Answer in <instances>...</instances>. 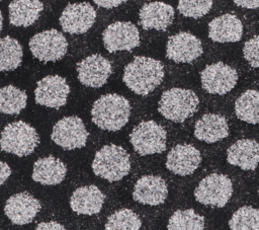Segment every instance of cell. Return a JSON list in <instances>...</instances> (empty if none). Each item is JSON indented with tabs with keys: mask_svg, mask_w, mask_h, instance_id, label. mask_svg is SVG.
Instances as JSON below:
<instances>
[{
	"mask_svg": "<svg viewBox=\"0 0 259 230\" xmlns=\"http://www.w3.org/2000/svg\"><path fill=\"white\" fill-rule=\"evenodd\" d=\"M164 74V66L160 61L138 56L124 67L122 80L134 93L146 96L162 83Z\"/></svg>",
	"mask_w": 259,
	"mask_h": 230,
	"instance_id": "1",
	"label": "cell"
},
{
	"mask_svg": "<svg viewBox=\"0 0 259 230\" xmlns=\"http://www.w3.org/2000/svg\"><path fill=\"white\" fill-rule=\"evenodd\" d=\"M131 116V104L122 95L104 94L92 105V122L101 130L115 132L123 128Z\"/></svg>",
	"mask_w": 259,
	"mask_h": 230,
	"instance_id": "2",
	"label": "cell"
},
{
	"mask_svg": "<svg viewBox=\"0 0 259 230\" xmlns=\"http://www.w3.org/2000/svg\"><path fill=\"white\" fill-rule=\"evenodd\" d=\"M91 166L95 175L109 182H115L128 174L131 170L130 155L121 146L104 145L95 153Z\"/></svg>",
	"mask_w": 259,
	"mask_h": 230,
	"instance_id": "3",
	"label": "cell"
},
{
	"mask_svg": "<svg viewBox=\"0 0 259 230\" xmlns=\"http://www.w3.org/2000/svg\"><path fill=\"white\" fill-rule=\"evenodd\" d=\"M199 99L190 89L173 87L164 91L158 104V111L167 120L183 123L197 110Z\"/></svg>",
	"mask_w": 259,
	"mask_h": 230,
	"instance_id": "4",
	"label": "cell"
},
{
	"mask_svg": "<svg viewBox=\"0 0 259 230\" xmlns=\"http://www.w3.org/2000/svg\"><path fill=\"white\" fill-rule=\"evenodd\" d=\"M39 144L35 129L23 121H16L4 127L0 135V149L3 152L24 157L31 154Z\"/></svg>",
	"mask_w": 259,
	"mask_h": 230,
	"instance_id": "5",
	"label": "cell"
},
{
	"mask_svg": "<svg viewBox=\"0 0 259 230\" xmlns=\"http://www.w3.org/2000/svg\"><path fill=\"white\" fill-rule=\"evenodd\" d=\"M167 133L155 121L141 122L130 134L134 150L141 156L162 153L166 150Z\"/></svg>",
	"mask_w": 259,
	"mask_h": 230,
	"instance_id": "6",
	"label": "cell"
},
{
	"mask_svg": "<svg viewBox=\"0 0 259 230\" xmlns=\"http://www.w3.org/2000/svg\"><path fill=\"white\" fill-rule=\"evenodd\" d=\"M233 194L231 179L225 174L211 173L202 178L194 189L195 200L205 206L223 208Z\"/></svg>",
	"mask_w": 259,
	"mask_h": 230,
	"instance_id": "7",
	"label": "cell"
},
{
	"mask_svg": "<svg viewBox=\"0 0 259 230\" xmlns=\"http://www.w3.org/2000/svg\"><path fill=\"white\" fill-rule=\"evenodd\" d=\"M28 45L32 56L45 63L61 60L68 51L65 35L57 29H48L34 34Z\"/></svg>",
	"mask_w": 259,
	"mask_h": 230,
	"instance_id": "8",
	"label": "cell"
},
{
	"mask_svg": "<svg viewBox=\"0 0 259 230\" xmlns=\"http://www.w3.org/2000/svg\"><path fill=\"white\" fill-rule=\"evenodd\" d=\"M89 133L83 121L76 116L59 120L52 131L51 139L65 150H75L84 147Z\"/></svg>",
	"mask_w": 259,
	"mask_h": 230,
	"instance_id": "9",
	"label": "cell"
},
{
	"mask_svg": "<svg viewBox=\"0 0 259 230\" xmlns=\"http://www.w3.org/2000/svg\"><path fill=\"white\" fill-rule=\"evenodd\" d=\"M200 81L207 93L224 95L237 85L238 73L231 66L218 62L207 65L201 71Z\"/></svg>",
	"mask_w": 259,
	"mask_h": 230,
	"instance_id": "10",
	"label": "cell"
},
{
	"mask_svg": "<svg viewBox=\"0 0 259 230\" xmlns=\"http://www.w3.org/2000/svg\"><path fill=\"white\" fill-rule=\"evenodd\" d=\"M69 94L70 86L64 77L48 75L36 83L34 99L39 105L58 109L67 103Z\"/></svg>",
	"mask_w": 259,
	"mask_h": 230,
	"instance_id": "11",
	"label": "cell"
},
{
	"mask_svg": "<svg viewBox=\"0 0 259 230\" xmlns=\"http://www.w3.org/2000/svg\"><path fill=\"white\" fill-rule=\"evenodd\" d=\"M96 11L88 2L68 4L63 10L59 21L63 31L70 34H82L94 24Z\"/></svg>",
	"mask_w": 259,
	"mask_h": 230,
	"instance_id": "12",
	"label": "cell"
},
{
	"mask_svg": "<svg viewBox=\"0 0 259 230\" xmlns=\"http://www.w3.org/2000/svg\"><path fill=\"white\" fill-rule=\"evenodd\" d=\"M102 40L109 53L132 51L140 45V32L138 27L130 21H116L104 29Z\"/></svg>",
	"mask_w": 259,
	"mask_h": 230,
	"instance_id": "13",
	"label": "cell"
},
{
	"mask_svg": "<svg viewBox=\"0 0 259 230\" xmlns=\"http://www.w3.org/2000/svg\"><path fill=\"white\" fill-rule=\"evenodd\" d=\"M202 53L200 40L186 31L171 35L166 45V57L175 63H191Z\"/></svg>",
	"mask_w": 259,
	"mask_h": 230,
	"instance_id": "14",
	"label": "cell"
},
{
	"mask_svg": "<svg viewBox=\"0 0 259 230\" xmlns=\"http://www.w3.org/2000/svg\"><path fill=\"white\" fill-rule=\"evenodd\" d=\"M76 69L80 83L93 88L103 86L112 72L110 62L98 54L84 58L77 64Z\"/></svg>",
	"mask_w": 259,
	"mask_h": 230,
	"instance_id": "15",
	"label": "cell"
},
{
	"mask_svg": "<svg viewBox=\"0 0 259 230\" xmlns=\"http://www.w3.org/2000/svg\"><path fill=\"white\" fill-rule=\"evenodd\" d=\"M40 203L28 193L12 195L5 203L4 213L15 225H25L33 221L40 211Z\"/></svg>",
	"mask_w": 259,
	"mask_h": 230,
	"instance_id": "16",
	"label": "cell"
},
{
	"mask_svg": "<svg viewBox=\"0 0 259 230\" xmlns=\"http://www.w3.org/2000/svg\"><path fill=\"white\" fill-rule=\"evenodd\" d=\"M201 154L190 144H177L168 153L166 168L180 176L192 174L200 165Z\"/></svg>",
	"mask_w": 259,
	"mask_h": 230,
	"instance_id": "17",
	"label": "cell"
},
{
	"mask_svg": "<svg viewBox=\"0 0 259 230\" xmlns=\"http://www.w3.org/2000/svg\"><path fill=\"white\" fill-rule=\"evenodd\" d=\"M168 196L166 181L158 175H144L138 179L133 191V199L143 205L158 206Z\"/></svg>",
	"mask_w": 259,
	"mask_h": 230,
	"instance_id": "18",
	"label": "cell"
},
{
	"mask_svg": "<svg viewBox=\"0 0 259 230\" xmlns=\"http://www.w3.org/2000/svg\"><path fill=\"white\" fill-rule=\"evenodd\" d=\"M174 9L171 5L155 1L142 6L139 12V24L146 30L155 29L164 31L173 22Z\"/></svg>",
	"mask_w": 259,
	"mask_h": 230,
	"instance_id": "19",
	"label": "cell"
},
{
	"mask_svg": "<svg viewBox=\"0 0 259 230\" xmlns=\"http://www.w3.org/2000/svg\"><path fill=\"white\" fill-rule=\"evenodd\" d=\"M104 194L94 184L80 186L70 198V207L78 215L92 216L98 214L104 204Z\"/></svg>",
	"mask_w": 259,
	"mask_h": 230,
	"instance_id": "20",
	"label": "cell"
},
{
	"mask_svg": "<svg viewBox=\"0 0 259 230\" xmlns=\"http://www.w3.org/2000/svg\"><path fill=\"white\" fill-rule=\"evenodd\" d=\"M229 164L243 170H255L259 164V143L253 139H241L227 150Z\"/></svg>",
	"mask_w": 259,
	"mask_h": 230,
	"instance_id": "21",
	"label": "cell"
},
{
	"mask_svg": "<svg viewBox=\"0 0 259 230\" xmlns=\"http://www.w3.org/2000/svg\"><path fill=\"white\" fill-rule=\"evenodd\" d=\"M194 137L202 142L211 144L229 136V124L225 117L218 113H205L196 121Z\"/></svg>",
	"mask_w": 259,
	"mask_h": 230,
	"instance_id": "22",
	"label": "cell"
},
{
	"mask_svg": "<svg viewBox=\"0 0 259 230\" xmlns=\"http://www.w3.org/2000/svg\"><path fill=\"white\" fill-rule=\"evenodd\" d=\"M243 35V24L234 14L227 13L208 23V37L217 43H236Z\"/></svg>",
	"mask_w": 259,
	"mask_h": 230,
	"instance_id": "23",
	"label": "cell"
},
{
	"mask_svg": "<svg viewBox=\"0 0 259 230\" xmlns=\"http://www.w3.org/2000/svg\"><path fill=\"white\" fill-rule=\"evenodd\" d=\"M67 167L63 161L54 156H48L34 162L31 178L44 185H57L65 179Z\"/></svg>",
	"mask_w": 259,
	"mask_h": 230,
	"instance_id": "24",
	"label": "cell"
},
{
	"mask_svg": "<svg viewBox=\"0 0 259 230\" xmlns=\"http://www.w3.org/2000/svg\"><path fill=\"white\" fill-rule=\"evenodd\" d=\"M42 9L39 0H12L8 6L9 21L14 26L27 27L38 19Z\"/></svg>",
	"mask_w": 259,
	"mask_h": 230,
	"instance_id": "25",
	"label": "cell"
},
{
	"mask_svg": "<svg viewBox=\"0 0 259 230\" xmlns=\"http://www.w3.org/2000/svg\"><path fill=\"white\" fill-rule=\"evenodd\" d=\"M235 113L245 123L259 124V90L249 89L243 92L235 102Z\"/></svg>",
	"mask_w": 259,
	"mask_h": 230,
	"instance_id": "26",
	"label": "cell"
},
{
	"mask_svg": "<svg viewBox=\"0 0 259 230\" xmlns=\"http://www.w3.org/2000/svg\"><path fill=\"white\" fill-rule=\"evenodd\" d=\"M23 50L19 42L9 35L0 37V72L12 71L22 62Z\"/></svg>",
	"mask_w": 259,
	"mask_h": 230,
	"instance_id": "27",
	"label": "cell"
},
{
	"mask_svg": "<svg viewBox=\"0 0 259 230\" xmlns=\"http://www.w3.org/2000/svg\"><path fill=\"white\" fill-rule=\"evenodd\" d=\"M27 95L13 85L0 88V112L6 114H18L25 108Z\"/></svg>",
	"mask_w": 259,
	"mask_h": 230,
	"instance_id": "28",
	"label": "cell"
},
{
	"mask_svg": "<svg viewBox=\"0 0 259 230\" xmlns=\"http://www.w3.org/2000/svg\"><path fill=\"white\" fill-rule=\"evenodd\" d=\"M204 218L192 209L175 211L168 221L169 230H202L204 229Z\"/></svg>",
	"mask_w": 259,
	"mask_h": 230,
	"instance_id": "29",
	"label": "cell"
},
{
	"mask_svg": "<svg viewBox=\"0 0 259 230\" xmlns=\"http://www.w3.org/2000/svg\"><path fill=\"white\" fill-rule=\"evenodd\" d=\"M232 230H259V210L250 206L239 208L229 220Z\"/></svg>",
	"mask_w": 259,
	"mask_h": 230,
	"instance_id": "30",
	"label": "cell"
},
{
	"mask_svg": "<svg viewBox=\"0 0 259 230\" xmlns=\"http://www.w3.org/2000/svg\"><path fill=\"white\" fill-rule=\"evenodd\" d=\"M142 226L140 217L131 209H120L111 214L105 223L106 230H138Z\"/></svg>",
	"mask_w": 259,
	"mask_h": 230,
	"instance_id": "31",
	"label": "cell"
},
{
	"mask_svg": "<svg viewBox=\"0 0 259 230\" xmlns=\"http://www.w3.org/2000/svg\"><path fill=\"white\" fill-rule=\"evenodd\" d=\"M178 11L185 17L200 18L212 7V0H178Z\"/></svg>",
	"mask_w": 259,
	"mask_h": 230,
	"instance_id": "32",
	"label": "cell"
},
{
	"mask_svg": "<svg viewBox=\"0 0 259 230\" xmlns=\"http://www.w3.org/2000/svg\"><path fill=\"white\" fill-rule=\"evenodd\" d=\"M243 56L252 67L259 68V35H255L245 43Z\"/></svg>",
	"mask_w": 259,
	"mask_h": 230,
	"instance_id": "33",
	"label": "cell"
},
{
	"mask_svg": "<svg viewBox=\"0 0 259 230\" xmlns=\"http://www.w3.org/2000/svg\"><path fill=\"white\" fill-rule=\"evenodd\" d=\"M36 230H65V226L58 223V222H41L39 224H37Z\"/></svg>",
	"mask_w": 259,
	"mask_h": 230,
	"instance_id": "34",
	"label": "cell"
},
{
	"mask_svg": "<svg viewBox=\"0 0 259 230\" xmlns=\"http://www.w3.org/2000/svg\"><path fill=\"white\" fill-rule=\"evenodd\" d=\"M126 0H93V2L103 8H114L124 3Z\"/></svg>",
	"mask_w": 259,
	"mask_h": 230,
	"instance_id": "35",
	"label": "cell"
},
{
	"mask_svg": "<svg viewBox=\"0 0 259 230\" xmlns=\"http://www.w3.org/2000/svg\"><path fill=\"white\" fill-rule=\"evenodd\" d=\"M11 174V168L3 161H0V186L8 179Z\"/></svg>",
	"mask_w": 259,
	"mask_h": 230,
	"instance_id": "36",
	"label": "cell"
},
{
	"mask_svg": "<svg viewBox=\"0 0 259 230\" xmlns=\"http://www.w3.org/2000/svg\"><path fill=\"white\" fill-rule=\"evenodd\" d=\"M234 3L237 6L247 9L259 8V0H234Z\"/></svg>",
	"mask_w": 259,
	"mask_h": 230,
	"instance_id": "37",
	"label": "cell"
},
{
	"mask_svg": "<svg viewBox=\"0 0 259 230\" xmlns=\"http://www.w3.org/2000/svg\"><path fill=\"white\" fill-rule=\"evenodd\" d=\"M2 25H3V16H2V12L0 11V32L2 30Z\"/></svg>",
	"mask_w": 259,
	"mask_h": 230,
	"instance_id": "38",
	"label": "cell"
},
{
	"mask_svg": "<svg viewBox=\"0 0 259 230\" xmlns=\"http://www.w3.org/2000/svg\"><path fill=\"white\" fill-rule=\"evenodd\" d=\"M0 1H1V0H0Z\"/></svg>",
	"mask_w": 259,
	"mask_h": 230,
	"instance_id": "39",
	"label": "cell"
}]
</instances>
